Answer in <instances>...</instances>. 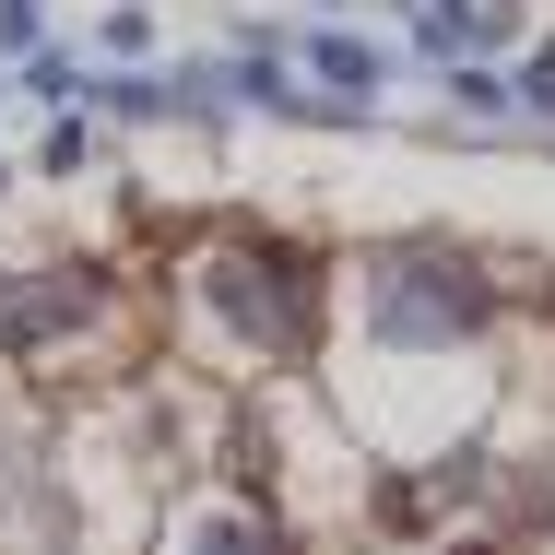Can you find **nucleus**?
Masks as SVG:
<instances>
[{
    "label": "nucleus",
    "instance_id": "obj_1",
    "mask_svg": "<svg viewBox=\"0 0 555 555\" xmlns=\"http://www.w3.org/2000/svg\"><path fill=\"white\" fill-rule=\"evenodd\" d=\"M202 284H214L224 332L248 343V354H308L320 343V272H308V248H260V236H236L202 260Z\"/></svg>",
    "mask_w": 555,
    "mask_h": 555
},
{
    "label": "nucleus",
    "instance_id": "obj_2",
    "mask_svg": "<svg viewBox=\"0 0 555 555\" xmlns=\"http://www.w3.org/2000/svg\"><path fill=\"white\" fill-rule=\"evenodd\" d=\"M473 320H485V284H473L449 248H402V260H378V284H366V332L402 343V354L461 343Z\"/></svg>",
    "mask_w": 555,
    "mask_h": 555
},
{
    "label": "nucleus",
    "instance_id": "obj_3",
    "mask_svg": "<svg viewBox=\"0 0 555 555\" xmlns=\"http://www.w3.org/2000/svg\"><path fill=\"white\" fill-rule=\"evenodd\" d=\"M83 308H95V284H83V272H48V284L0 296V343H12V354H36V343L60 332V320H83Z\"/></svg>",
    "mask_w": 555,
    "mask_h": 555
},
{
    "label": "nucleus",
    "instance_id": "obj_4",
    "mask_svg": "<svg viewBox=\"0 0 555 555\" xmlns=\"http://www.w3.org/2000/svg\"><path fill=\"white\" fill-rule=\"evenodd\" d=\"M508 12H520V0H414L426 48H449V60H461V48H496V36H508Z\"/></svg>",
    "mask_w": 555,
    "mask_h": 555
},
{
    "label": "nucleus",
    "instance_id": "obj_5",
    "mask_svg": "<svg viewBox=\"0 0 555 555\" xmlns=\"http://www.w3.org/2000/svg\"><path fill=\"white\" fill-rule=\"evenodd\" d=\"M320 72H332V95H378V48H354V36H320Z\"/></svg>",
    "mask_w": 555,
    "mask_h": 555
},
{
    "label": "nucleus",
    "instance_id": "obj_6",
    "mask_svg": "<svg viewBox=\"0 0 555 555\" xmlns=\"http://www.w3.org/2000/svg\"><path fill=\"white\" fill-rule=\"evenodd\" d=\"M190 555H284V544H272L260 520H202V532H190Z\"/></svg>",
    "mask_w": 555,
    "mask_h": 555
},
{
    "label": "nucleus",
    "instance_id": "obj_7",
    "mask_svg": "<svg viewBox=\"0 0 555 555\" xmlns=\"http://www.w3.org/2000/svg\"><path fill=\"white\" fill-rule=\"evenodd\" d=\"M532 107H555V48H532V83H520Z\"/></svg>",
    "mask_w": 555,
    "mask_h": 555
}]
</instances>
